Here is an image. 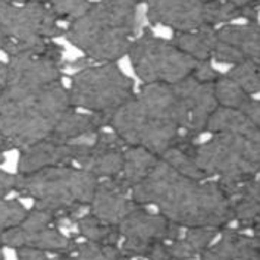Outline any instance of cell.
I'll use <instances>...</instances> for the list:
<instances>
[{"label":"cell","mask_w":260,"mask_h":260,"mask_svg":"<svg viewBox=\"0 0 260 260\" xmlns=\"http://www.w3.org/2000/svg\"><path fill=\"white\" fill-rule=\"evenodd\" d=\"M71 254L74 260H118L122 256L116 246H103L90 241L77 244Z\"/></svg>","instance_id":"cell-26"},{"label":"cell","mask_w":260,"mask_h":260,"mask_svg":"<svg viewBox=\"0 0 260 260\" xmlns=\"http://www.w3.org/2000/svg\"><path fill=\"white\" fill-rule=\"evenodd\" d=\"M18 5H25V3H47L49 0H11Z\"/></svg>","instance_id":"cell-34"},{"label":"cell","mask_w":260,"mask_h":260,"mask_svg":"<svg viewBox=\"0 0 260 260\" xmlns=\"http://www.w3.org/2000/svg\"><path fill=\"white\" fill-rule=\"evenodd\" d=\"M0 260H5V254H3V250H2V246H0Z\"/></svg>","instance_id":"cell-37"},{"label":"cell","mask_w":260,"mask_h":260,"mask_svg":"<svg viewBox=\"0 0 260 260\" xmlns=\"http://www.w3.org/2000/svg\"><path fill=\"white\" fill-rule=\"evenodd\" d=\"M212 59H215L219 63H231V65H237V63H241L244 60H248L237 49H234V47L219 40H216V44L213 47Z\"/></svg>","instance_id":"cell-28"},{"label":"cell","mask_w":260,"mask_h":260,"mask_svg":"<svg viewBox=\"0 0 260 260\" xmlns=\"http://www.w3.org/2000/svg\"><path fill=\"white\" fill-rule=\"evenodd\" d=\"M57 18L47 3L18 5L0 0V32L8 57L21 55H44L49 43L63 34Z\"/></svg>","instance_id":"cell-6"},{"label":"cell","mask_w":260,"mask_h":260,"mask_svg":"<svg viewBox=\"0 0 260 260\" xmlns=\"http://www.w3.org/2000/svg\"><path fill=\"white\" fill-rule=\"evenodd\" d=\"M137 0H97L69 24L67 40L93 63L116 62L128 53L137 27Z\"/></svg>","instance_id":"cell-3"},{"label":"cell","mask_w":260,"mask_h":260,"mask_svg":"<svg viewBox=\"0 0 260 260\" xmlns=\"http://www.w3.org/2000/svg\"><path fill=\"white\" fill-rule=\"evenodd\" d=\"M140 2L146 3L147 19L154 25L179 32L192 31L205 24L202 0H137Z\"/></svg>","instance_id":"cell-12"},{"label":"cell","mask_w":260,"mask_h":260,"mask_svg":"<svg viewBox=\"0 0 260 260\" xmlns=\"http://www.w3.org/2000/svg\"><path fill=\"white\" fill-rule=\"evenodd\" d=\"M243 18V8H238L225 0H209L203 3V21L207 25L218 27L231 24Z\"/></svg>","instance_id":"cell-25"},{"label":"cell","mask_w":260,"mask_h":260,"mask_svg":"<svg viewBox=\"0 0 260 260\" xmlns=\"http://www.w3.org/2000/svg\"><path fill=\"white\" fill-rule=\"evenodd\" d=\"M28 210L25 206L18 200L0 199V233L18 226L25 219Z\"/></svg>","instance_id":"cell-27"},{"label":"cell","mask_w":260,"mask_h":260,"mask_svg":"<svg viewBox=\"0 0 260 260\" xmlns=\"http://www.w3.org/2000/svg\"><path fill=\"white\" fill-rule=\"evenodd\" d=\"M18 260H55V257H49L46 251L32 248V247H21L16 248Z\"/></svg>","instance_id":"cell-30"},{"label":"cell","mask_w":260,"mask_h":260,"mask_svg":"<svg viewBox=\"0 0 260 260\" xmlns=\"http://www.w3.org/2000/svg\"><path fill=\"white\" fill-rule=\"evenodd\" d=\"M216 39L243 53L246 59H260V27L259 22L247 24H225L216 28Z\"/></svg>","instance_id":"cell-18"},{"label":"cell","mask_w":260,"mask_h":260,"mask_svg":"<svg viewBox=\"0 0 260 260\" xmlns=\"http://www.w3.org/2000/svg\"><path fill=\"white\" fill-rule=\"evenodd\" d=\"M194 159L207 178H218L219 188L230 199L247 179L259 174L260 143L237 134L216 133L196 146Z\"/></svg>","instance_id":"cell-5"},{"label":"cell","mask_w":260,"mask_h":260,"mask_svg":"<svg viewBox=\"0 0 260 260\" xmlns=\"http://www.w3.org/2000/svg\"><path fill=\"white\" fill-rule=\"evenodd\" d=\"M213 93L219 106L238 110L244 109V106L250 102V99L254 97L247 94L241 87H238L235 82L226 78L225 75H219V78L213 82Z\"/></svg>","instance_id":"cell-23"},{"label":"cell","mask_w":260,"mask_h":260,"mask_svg":"<svg viewBox=\"0 0 260 260\" xmlns=\"http://www.w3.org/2000/svg\"><path fill=\"white\" fill-rule=\"evenodd\" d=\"M126 55L144 84H175L190 77L197 63L172 41L156 37L149 28L131 43Z\"/></svg>","instance_id":"cell-8"},{"label":"cell","mask_w":260,"mask_h":260,"mask_svg":"<svg viewBox=\"0 0 260 260\" xmlns=\"http://www.w3.org/2000/svg\"><path fill=\"white\" fill-rule=\"evenodd\" d=\"M123 243L119 251L128 259H147L157 244L172 241L182 234L184 228L168 220L160 213H151L137 206L118 225Z\"/></svg>","instance_id":"cell-9"},{"label":"cell","mask_w":260,"mask_h":260,"mask_svg":"<svg viewBox=\"0 0 260 260\" xmlns=\"http://www.w3.org/2000/svg\"><path fill=\"white\" fill-rule=\"evenodd\" d=\"M0 93H2V84H0Z\"/></svg>","instance_id":"cell-39"},{"label":"cell","mask_w":260,"mask_h":260,"mask_svg":"<svg viewBox=\"0 0 260 260\" xmlns=\"http://www.w3.org/2000/svg\"><path fill=\"white\" fill-rule=\"evenodd\" d=\"M3 162H5V153L0 151V165L3 164Z\"/></svg>","instance_id":"cell-36"},{"label":"cell","mask_w":260,"mask_h":260,"mask_svg":"<svg viewBox=\"0 0 260 260\" xmlns=\"http://www.w3.org/2000/svg\"><path fill=\"white\" fill-rule=\"evenodd\" d=\"M118 260H134V259H128V257H123V256H121Z\"/></svg>","instance_id":"cell-38"},{"label":"cell","mask_w":260,"mask_h":260,"mask_svg":"<svg viewBox=\"0 0 260 260\" xmlns=\"http://www.w3.org/2000/svg\"><path fill=\"white\" fill-rule=\"evenodd\" d=\"M16 175H12L3 169H0V199L6 197L11 191L15 190Z\"/></svg>","instance_id":"cell-31"},{"label":"cell","mask_w":260,"mask_h":260,"mask_svg":"<svg viewBox=\"0 0 260 260\" xmlns=\"http://www.w3.org/2000/svg\"><path fill=\"white\" fill-rule=\"evenodd\" d=\"M226 78H230L238 87H241L247 94L254 96L260 90V74H259V60H244L241 63L234 65L225 74Z\"/></svg>","instance_id":"cell-24"},{"label":"cell","mask_w":260,"mask_h":260,"mask_svg":"<svg viewBox=\"0 0 260 260\" xmlns=\"http://www.w3.org/2000/svg\"><path fill=\"white\" fill-rule=\"evenodd\" d=\"M87 141L90 140L63 143L49 137L31 144L21 150L18 160V175H27L49 166L75 165Z\"/></svg>","instance_id":"cell-11"},{"label":"cell","mask_w":260,"mask_h":260,"mask_svg":"<svg viewBox=\"0 0 260 260\" xmlns=\"http://www.w3.org/2000/svg\"><path fill=\"white\" fill-rule=\"evenodd\" d=\"M0 238H2V246L11 247V248L32 247L53 254H69L75 250L78 244L74 238L57 230L56 225H50L36 233H27L19 226H14L0 234Z\"/></svg>","instance_id":"cell-14"},{"label":"cell","mask_w":260,"mask_h":260,"mask_svg":"<svg viewBox=\"0 0 260 260\" xmlns=\"http://www.w3.org/2000/svg\"><path fill=\"white\" fill-rule=\"evenodd\" d=\"M225 2H230V3H233V5L238 6V8H243V6L250 5V3H253V2H257V0H225Z\"/></svg>","instance_id":"cell-33"},{"label":"cell","mask_w":260,"mask_h":260,"mask_svg":"<svg viewBox=\"0 0 260 260\" xmlns=\"http://www.w3.org/2000/svg\"><path fill=\"white\" fill-rule=\"evenodd\" d=\"M75 230L81 234L87 241L103 244V246H116L121 240V234L116 225L105 223L96 216L82 215L80 219L75 222Z\"/></svg>","instance_id":"cell-22"},{"label":"cell","mask_w":260,"mask_h":260,"mask_svg":"<svg viewBox=\"0 0 260 260\" xmlns=\"http://www.w3.org/2000/svg\"><path fill=\"white\" fill-rule=\"evenodd\" d=\"M219 72L213 68L212 65V59H207V60H199L196 63V67L192 69L191 77L199 82H215L219 78Z\"/></svg>","instance_id":"cell-29"},{"label":"cell","mask_w":260,"mask_h":260,"mask_svg":"<svg viewBox=\"0 0 260 260\" xmlns=\"http://www.w3.org/2000/svg\"><path fill=\"white\" fill-rule=\"evenodd\" d=\"M260 185L257 177L248 178L238 188V191L230 197L234 219L241 225V230H257L260 212Z\"/></svg>","instance_id":"cell-17"},{"label":"cell","mask_w":260,"mask_h":260,"mask_svg":"<svg viewBox=\"0 0 260 260\" xmlns=\"http://www.w3.org/2000/svg\"><path fill=\"white\" fill-rule=\"evenodd\" d=\"M157 162L159 156H156L154 153L143 147L128 146L123 153V166L118 178L126 188L131 190L150 174Z\"/></svg>","instance_id":"cell-21"},{"label":"cell","mask_w":260,"mask_h":260,"mask_svg":"<svg viewBox=\"0 0 260 260\" xmlns=\"http://www.w3.org/2000/svg\"><path fill=\"white\" fill-rule=\"evenodd\" d=\"M3 41H5V39H3V36L0 32V52H2V47H3Z\"/></svg>","instance_id":"cell-35"},{"label":"cell","mask_w":260,"mask_h":260,"mask_svg":"<svg viewBox=\"0 0 260 260\" xmlns=\"http://www.w3.org/2000/svg\"><path fill=\"white\" fill-rule=\"evenodd\" d=\"M206 131L212 134H216V133L237 134V136H243V137L260 143L259 125L253 122L248 116H246L238 109L218 106L207 121Z\"/></svg>","instance_id":"cell-19"},{"label":"cell","mask_w":260,"mask_h":260,"mask_svg":"<svg viewBox=\"0 0 260 260\" xmlns=\"http://www.w3.org/2000/svg\"><path fill=\"white\" fill-rule=\"evenodd\" d=\"M216 28L203 24L192 31H179L174 34L172 43L196 62L212 59L216 44Z\"/></svg>","instance_id":"cell-20"},{"label":"cell","mask_w":260,"mask_h":260,"mask_svg":"<svg viewBox=\"0 0 260 260\" xmlns=\"http://www.w3.org/2000/svg\"><path fill=\"white\" fill-rule=\"evenodd\" d=\"M126 147L113 131L100 129L93 140L85 143L75 166L90 172L97 179L115 178L122 171Z\"/></svg>","instance_id":"cell-10"},{"label":"cell","mask_w":260,"mask_h":260,"mask_svg":"<svg viewBox=\"0 0 260 260\" xmlns=\"http://www.w3.org/2000/svg\"><path fill=\"white\" fill-rule=\"evenodd\" d=\"M90 213L105 223L119 225L137 205L131 199V190L126 188L118 177L99 179L94 196L90 203Z\"/></svg>","instance_id":"cell-13"},{"label":"cell","mask_w":260,"mask_h":260,"mask_svg":"<svg viewBox=\"0 0 260 260\" xmlns=\"http://www.w3.org/2000/svg\"><path fill=\"white\" fill-rule=\"evenodd\" d=\"M147 259L149 260H179V259H175V257H171V256L168 254L166 247H165V243H162V244H157V246L154 247L150 253H149Z\"/></svg>","instance_id":"cell-32"},{"label":"cell","mask_w":260,"mask_h":260,"mask_svg":"<svg viewBox=\"0 0 260 260\" xmlns=\"http://www.w3.org/2000/svg\"><path fill=\"white\" fill-rule=\"evenodd\" d=\"M99 179L74 165L49 166L27 175H16L15 190L34 200L37 209L57 215L60 226L74 228L91 203Z\"/></svg>","instance_id":"cell-4"},{"label":"cell","mask_w":260,"mask_h":260,"mask_svg":"<svg viewBox=\"0 0 260 260\" xmlns=\"http://www.w3.org/2000/svg\"><path fill=\"white\" fill-rule=\"evenodd\" d=\"M0 234H2V233H0ZM0 246H2V238H0Z\"/></svg>","instance_id":"cell-40"},{"label":"cell","mask_w":260,"mask_h":260,"mask_svg":"<svg viewBox=\"0 0 260 260\" xmlns=\"http://www.w3.org/2000/svg\"><path fill=\"white\" fill-rule=\"evenodd\" d=\"M137 206H154L182 228H223L234 220L233 209L216 181L185 177L159 157L150 174L131 188Z\"/></svg>","instance_id":"cell-2"},{"label":"cell","mask_w":260,"mask_h":260,"mask_svg":"<svg viewBox=\"0 0 260 260\" xmlns=\"http://www.w3.org/2000/svg\"><path fill=\"white\" fill-rule=\"evenodd\" d=\"M68 96L74 109H84L110 118L115 110L134 96V81L116 62L93 63L78 69L71 77Z\"/></svg>","instance_id":"cell-7"},{"label":"cell","mask_w":260,"mask_h":260,"mask_svg":"<svg viewBox=\"0 0 260 260\" xmlns=\"http://www.w3.org/2000/svg\"><path fill=\"white\" fill-rule=\"evenodd\" d=\"M108 123H109V118L105 115L80 112L78 109L71 108L68 112L62 115L59 122L56 123L50 138L63 143L91 140L100 129L108 126Z\"/></svg>","instance_id":"cell-16"},{"label":"cell","mask_w":260,"mask_h":260,"mask_svg":"<svg viewBox=\"0 0 260 260\" xmlns=\"http://www.w3.org/2000/svg\"><path fill=\"white\" fill-rule=\"evenodd\" d=\"M219 240L200 254V260H260L259 235L243 230H220Z\"/></svg>","instance_id":"cell-15"},{"label":"cell","mask_w":260,"mask_h":260,"mask_svg":"<svg viewBox=\"0 0 260 260\" xmlns=\"http://www.w3.org/2000/svg\"><path fill=\"white\" fill-rule=\"evenodd\" d=\"M71 108L60 62L44 55L9 57L0 93V151L49 138Z\"/></svg>","instance_id":"cell-1"}]
</instances>
